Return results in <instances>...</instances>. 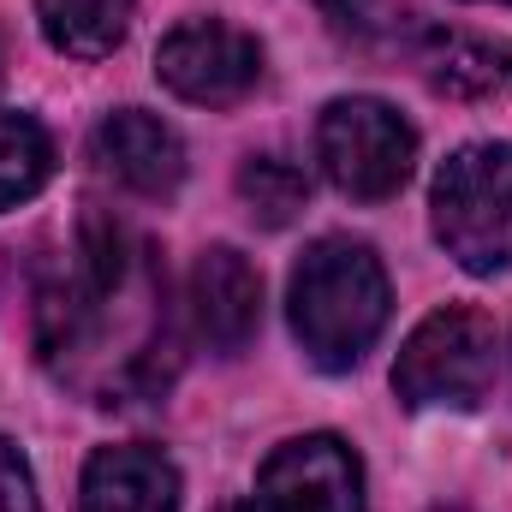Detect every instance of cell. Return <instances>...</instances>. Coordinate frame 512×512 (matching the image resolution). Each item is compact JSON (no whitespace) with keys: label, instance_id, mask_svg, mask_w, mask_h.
<instances>
[{"label":"cell","instance_id":"obj_1","mask_svg":"<svg viewBox=\"0 0 512 512\" xmlns=\"http://www.w3.org/2000/svg\"><path fill=\"white\" fill-rule=\"evenodd\" d=\"M167 280L149 262V245L131 239L120 221L84 215L72 262L36 298V352L60 382L96 393L108 405L114 387V340L131 358L137 399H155L173 382V340H167Z\"/></svg>","mask_w":512,"mask_h":512},{"label":"cell","instance_id":"obj_2","mask_svg":"<svg viewBox=\"0 0 512 512\" xmlns=\"http://www.w3.org/2000/svg\"><path fill=\"white\" fill-rule=\"evenodd\" d=\"M387 310H393L387 268L364 239H340V233L316 239L286 280L292 334H298L304 358L328 376L364 364V352L382 340Z\"/></svg>","mask_w":512,"mask_h":512},{"label":"cell","instance_id":"obj_13","mask_svg":"<svg viewBox=\"0 0 512 512\" xmlns=\"http://www.w3.org/2000/svg\"><path fill=\"white\" fill-rule=\"evenodd\" d=\"M54 173V143L30 114L0 108V209L30 203Z\"/></svg>","mask_w":512,"mask_h":512},{"label":"cell","instance_id":"obj_4","mask_svg":"<svg viewBox=\"0 0 512 512\" xmlns=\"http://www.w3.org/2000/svg\"><path fill=\"white\" fill-rule=\"evenodd\" d=\"M495 387V322L471 304L429 310L393 358V393L411 411H471Z\"/></svg>","mask_w":512,"mask_h":512},{"label":"cell","instance_id":"obj_3","mask_svg":"<svg viewBox=\"0 0 512 512\" xmlns=\"http://www.w3.org/2000/svg\"><path fill=\"white\" fill-rule=\"evenodd\" d=\"M441 251L465 274L512 268V143H465L429 191Z\"/></svg>","mask_w":512,"mask_h":512},{"label":"cell","instance_id":"obj_9","mask_svg":"<svg viewBox=\"0 0 512 512\" xmlns=\"http://www.w3.org/2000/svg\"><path fill=\"white\" fill-rule=\"evenodd\" d=\"M90 149H96L102 173H114L137 197H167L185 179V143H179V131L167 126L161 114H143V108H114L96 126Z\"/></svg>","mask_w":512,"mask_h":512},{"label":"cell","instance_id":"obj_11","mask_svg":"<svg viewBox=\"0 0 512 512\" xmlns=\"http://www.w3.org/2000/svg\"><path fill=\"white\" fill-rule=\"evenodd\" d=\"M423 78L441 96L459 102H489L512 84V48L489 36H435L423 54Z\"/></svg>","mask_w":512,"mask_h":512},{"label":"cell","instance_id":"obj_14","mask_svg":"<svg viewBox=\"0 0 512 512\" xmlns=\"http://www.w3.org/2000/svg\"><path fill=\"white\" fill-rule=\"evenodd\" d=\"M239 197L262 227H286L304 203H310V173L286 155H251L239 167Z\"/></svg>","mask_w":512,"mask_h":512},{"label":"cell","instance_id":"obj_10","mask_svg":"<svg viewBox=\"0 0 512 512\" xmlns=\"http://www.w3.org/2000/svg\"><path fill=\"white\" fill-rule=\"evenodd\" d=\"M78 512H179V465L149 441L96 447L78 483Z\"/></svg>","mask_w":512,"mask_h":512},{"label":"cell","instance_id":"obj_8","mask_svg":"<svg viewBox=\"0 0 512 512\" xmlns=\"http://www.w3.org/2000/svg\"><path fill=\"white\" fill-rule=\"evenodd\" d=\"M191 322L209 340V352L239 358L262 328V274L233 245H209L191 268Z\"/></svg>","mask_w":512,"mask_h":512},{"label":"cell","instance_id":"obj_16","mask_svg":"<svg viewBox=\"0 0 512 512\" xmlns=\"http://www.w3.org/2000/svg\"><path fill=\"white\" fill-rule=\"evenodd\" d=\"M215 512H262L256 501H227V507H215Z\"/></svg>","mask_w":512,"mask_h":512},{"label":"cell","instance_id":"obj_6","mask_svg":"<svg viewBox=\"0 0 512 512\" xmlns=\"http://www.w3.org/2000/svg\"><path fill=\"white\" fill-rule=\"evenodd\" d=\"M155 78L197 108H233L245 102L262 78V48L251 30L227 18H185L155 48Z\"/></svg>","mask_w":512,"mask_h":512},{"label":"cell","instance_id":"obj_18","mask_svg":"<svg viewBox=\"0 0 512 512\" xmlns=\"http://www.w3.org/2000/svg\"><path fill=\"white\" fill-rule=\"evenodd\" d=\"M495 6H512V0H495Z\"/></svg>","mask_w":512,"mask_h":512},{"label":"cell","instance_id":"obj_5","mask_svg":"<svg viewBox=\"0 0 512 512\" xmlns=\"http://www.w3.org/2000/svg\"><path fill=\"white\" fill-rule=\"evenodd\" d=\"M316 161L334 179V191L358 203H382L411 179L417 131L382 96H340L316 120Z\"/></svg>","mask_w":512,"mask_h":512},{"label":"cell","instance_id":"obj_15","mask_svg":"<svg viewBox=\"0 0 512 512\" xmlns=\"http://www.w3.org/2000/svg\"><path fill=\"white\" fill-rule=\"evenodd\" d=\"M0 512H42L36 483H30V465H24V453L6 435H0Z\"/></svg>","mask_w":512,"mask_h":512},{"label":"cell","instance_id":"obj_17","mask_svg":"<svg viewBox=\"0 0 512 512\" xmlns=\"http://www.w3.org/2000/svg\"><path fill=\"white\" fill-rule=\"evenodd\" d=\"M322 6H352V0H322Z\"/></svg>","mask_w":512,"mask_h":512},{"label":"cell","instance_id":"obj_12","mask_svg":"<svg viewBox=\"0 0 512 512\" xmlns=\"http://www.w3.org/2000/svg\"><path fill=\"white\" fill-rule=\"evenodd\" d=\"M131 12H137V0H36L48 48L72 54V60L114 54L131 30Z\"/></svg>","mask_w":512,"mask_h":512},{"label":"cell","instance_id":"obj_7","mask_svg":"<svg viewBox=\"0 0 512 512\" xmlns=\"http://www.w3.org/2000/svg\"><path fill=\"white\" fill-rule=\"evenodd\" d=\"M262 512H364V465L340 435L280 441L256 471Z\"/></svg>","mask_w":512,"mask_h":512}]
</instances>
